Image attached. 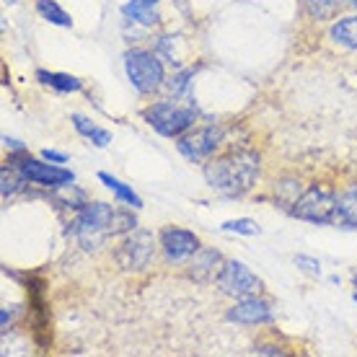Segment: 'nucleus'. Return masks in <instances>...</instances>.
I'll list each match as a JSON object with an SVG mask.
<instances>
[{
	"label": "nucleus",
	"mask_w": 357,
	"mask_h": 357,
	"mask_svg": "<svg viewBox=\"0 0 357 357\" xmlns=\"http://www.w3.org/2000/svg\"><path fill=\"white\" fill-rule=\"evenodd\" d=\"M295 264H298L301 269H305V272H308V275H313V277L321 275V264H319L316 259H311V257H303V254H298V257H295Z\"/></svg>",
	"instance_id": "nucleus-26"
},
{
	"label": "nucleus",
	"mask_w": 357,
	"mask_h": 357,
	"mask_svg": "<svg viewBox=\"0 0 357 357\" xmlns=\"http://www.w3.org/2000/svg\"><path fill=\"white\" fill-rule=\"evenodd\" d=\"M36 81L42 83V86H50V89L60 91V93H75V91L83 89L81 78H75V75H68V73L36 70Z\"/></svg>",
	"instance_id": "nucleus-16"
},
{
	"label": "nucleus",
	"mask_w": 357,
	"mask_h": 357,
	"mask_svg": "<svg viewBox=\"0 0 357 357\" xmlns=\"http://www.w3.org/2000/svg\"><path fill=\"white\" fill-rule=\"evenodd\" d=\"M275 319V313H272V305L267 301H261L257 295H249V298H238L236 305H233L231 311H228V321H236V324H269Z\"/></svg>",
	"instance_id": "nucleus-11"
},
{
	"label": "nucleus",
	"mask_w": 357,
	"mask_h": 357,
	"mask_svg": "<svg viewBox=\"0 0 357 357\" xmlns=\"http://www.w3.org/2000/svg\"><path fill=\"white\" fill-rule=\"evenodd\" d=\"M337 197H340V207H342L340 228H357V184L347 187Z\"/></svg>",
	"instance_id": "nucleus-19"
},
{
	"label": "nucleus",
	"mask_w": 357,
	"mask_h": 357,
	"mask_svg": "<svg viewBox=\"0 0 357 357\" xmlns=\"http://www.w3.org/2000/svg\"><path fill=\"white\" fill-rule=\"evenodd\" d=\"M344 0H305V13L316 21H329L340 13Z\"/></svg>",
	"instance_id": "nucleus-20"
},
{
	"label": "nucleus",
	"mask_w": 357,
	"mask_h": 357,
	"mask_svg": "<svg viewBox=\"0 0 357 357\" xmlns=\"http://www.w3.org/2000/svg\"><path fill=\"white\" fill-rule=\"evenodd\" d=\"M254 352H257V355H282V352L275 349V347H257Z\"/></svg>",
	"instance_id": "nucleus-29"
},
{
	"label": "nucleus",
	"mask_w": 357,
	"mask_h": 357,
	"mask_svg": "<svg viewBox=\"0 0 357 357\" xmlns=\"http://www.w3.org/2000/svg\"><path fill=\"white\" fill-rule=\"evenodd\" d=\"M355 287H357V275H355Z\"/></svg>",
	"instance_id": "nucleus-31"
},
{
	"label": "nucleus",
	"mask_w": 357,
	"mask_h": 357,
	"mask_svg": "<svg viewBox=\"0 0 357 357\" xmlns=\"http://www.w3.org/2000/svg\"><path fill=\"white\" fill-rule=\"evenodd\" d=\"M145 122L163 137H181L195 125L197 112L195 107L178 104V101H155L143 112Z\"/></svg>",
	"instance_id": "nucleus-4"
},
{
	"label": "nucleus",
	"mask_w": 357,
	"mask_h": 357,
	"mask_svg": "<svg viewBox=\"0 0 357 357\" xmlns=\"http://www.w3.org/2000/svg\"><path fill=\"white\" fill-rule=\"evenodd\" d=\"M114 218V207L107 202H89L78 210L73 220V236L86 251H96L104 238H109V225Z\"/></svg>",
	"instance_id": "nucleus-2"
},
{
	"label": "nucleus",
	"mask_w": 357,
	"mask_h": 357,
	"mask_svg": "<svg viewBox=\"0 0 357 357\" xmlns=\"http://www.w3.org/2000/svg\"><path fill=\"white\" fill-rule=\"evenodd\" d=\"M18 174L24 176V181L29 184H36V187H47V189H60L65 184H73L75 181V174L57 163H47L45 161H36V158H24L21 163H16Z\"/></svg>",
	"instance_id": "nucleus-8"
},
{
	"label": "nucleus",
	"mask_w": 357,
	"mask_h": 357,
	"mask_svg": "<svg viewBox=\"0 0 357 357\" xmlns=\"http://www.w3.org/2000/svg\"><path fill=\"white\" fill-rule=\"evenodd\" d=\"M215 285L220 287V293L231 295V298H249V295H257L261 290V280L254 272H251L243 261H225L223 269L215 277Z\"/></svg>",
	"instance_id": "nucleus-7"
},
{
	"label": "nucleus",
	"mask_w": 357,
	"mask_h": 357,
	"mask_svg": "<svg viewBox=\"0 0 357 357\" xmlns=\"http://www.w3.org/2000/svg\"><path fill=\"white\" fill-rule=\"evenodd\" d=\"M205 178L215 192L238 197L249 192L259 178V155L254 151H233L205 163Z\"/></svg>",
	"instance_id": "nucleus-1"
},
{
	"label": "nucleus",
	"mask_w": 357,
	"mask_h": 357,
	"mask_svg": "<svg viewBox=\"0 0 357 357\" xmlns=\"http://www.w3.org/2000/svg\"><path fill=\"white\" fill-rule=\"evenodd\" d=\"M223 257L218 249H207V246H199V249L189 257V277H195L197 282H207V280H215L218 272L223 269Z\"/></svg>",
	"instance_id": "nucleus-12"
},
{
	"label": "nucleus",
	"mask_w": 357,
	"mask_h": 357,
	"mask_svg": "<svg viewBox=\"0 0 357 357\" xmlns=\"http://www.w3.org/2000/svg\"><path fill=\"white\" fill-rule=\"evenodd\" d=\"M347 6H352V8L357 10V0H347Z\"/></svg>",
	"instance_id": "nucleus-30"
},
{
	"label": "nucleus",
	"mask_w": 357,
	"mask_h": 357,
	"mask_svg": "<svg viewBox=\"0 0 357 357\" xmlns=\"http://www.w3.org/2000/svg\"><path fill=\"white\" fill-rule=\"evenodd\" d=\"M153 254H155V238L148 231H130L116 243L114 259L116 264L125 269V272H143L151 264Z\"/></svg>",
	"instance_id": "nucleus-6"
},
{
	"label": "nucleus",
	"mask_w": 357,
	"mask_h": 357,
	"mask_svg": "<svg viewBox=\"0 0 357 357\" xmlns=\"http://www.w3.org/2000/svg\"><path fill=\"white\" fill-rule=\"evenodd\" d=\"M70 119H73V127H75L83 137H89L96 148H107V145L112 143V132H109V130H104V127L93 125V122H91V119H86L83 114H73Z\"/></svg>",
	"instance_id": "nucleus-17"
},
{
	"label": "nucleus",
	"mask_w": 357,
	"mask_h": 357,
	"mask_svg": "<svg viewBox=\"0 0 357 357\" xmlns=\"http://www.w3.org/2000/svg\"><path fill=\"white\" fill-rule=\"evenodd\" d=\"M36 13L54 24V26H63V29H70L73 26V18L60 8V3L57 0H36Z\"/></svg>",
	"instance_id": "nucleus-18"
},
{
	"label": "nucleus",
	"mask_w": 357,
	"mask_h": 357,
	"mask_svg": "<svg viewBox=\"0 0 357 357\" xmlns=\"http://www.w3.org/2000/svg\"><path fill=\"white\" fill-rule=\"evenodd\" d=\"M158 243H161L163 254H166V259L178 264V261H187L197 249H199V238H197L195 233L187 231V228H163L158 233Z\"/></svg>",
	"instance_id": "nucleus-10"
},
{
	"label": "nucleus",
	"mask_w": 357,
	"mask_h": 357,
	"mask_svg": "<svg viewBox=\"0 0 357 357\" xmlns=\"http://www.w3.org/2000/svg\"><path fill=\"white\" fill-rule=\"evenodd\" d=\"M42 155H45L47 161H52V163H65V161H68V153L50 151V148H47V151H42Z\"/></svg>",
	"instance_id": "nucleus-27"
},
{
	"label": "nucleus",
	"mask_w": 357,
	"mask_h": 357,
	"mask_svg": "<svg viewBox=\"0 0 357 357\" xmlns=\"http://www.w3.org/2000/svg\"><path fill=\"white\" fill-rule=\"evenodd\" d=\"M277 192V199H282L285 205H295L298 202V197H301V181H280L275 187Z\"/></svg>",
	"instance_id": "nucleus-24"
},
{
	"label": "nucleus",
	"mask_w": 357,
	"mask_h": 357,
	"mask_svg": "<svg viewBox=\"0 0 357 357\" xmlns=\"http://www.w3.org/2000/svg\"><path fill=\"white\" fill-rule=\"evenodd\" d=\"M293 215L301 220L316 225H337L342 223V207L340 197L324 187H311L305 189L303 195L298 197V202L293 205Z\"/></svg>",
	"instance_id": "nucleus-3"
},
{
	"label": "nucleus",
	"mask_w": 357,
	"mask_h": 357,
	"mask_svg": "<svg viewBox=\"0 0 357 357\" xmlns=\"http://www.w3.org/2000/svg\"><path fill=\"white\" fill-rule=\"evenodd\" d=\"M329 36L334 45L344 47V50H357V13L337 18L329 29Z\"/></svg>",
	"instance_id": "nucleus-15"
},
{
	"label": "nucleus",
	"mask_w": 357,
	"mask_h": 357,
	"mask_svg": "<svg viewBox=\"0 0 357 357\" xmlns=\"http://www.w3.org/2000/svg\"><path fill=\"white\" fill-rule=\"evenodd\" d=\"M98 181L104 184V187L112 192V195L119 199V202H125V205H130L132 210H140L143 207V199L137 197V192H135L130 184H125V181H119L116 176H112V174H107V171H98Z\"/></svg>",
	"instance_id": "nucleus-14"
},
{
	"label": "nucleus",
	"mask_w": 357,
	"mask_h": 357,
	"mask_svg": "<svg viewBox=\"0 0 357 357\" xmlns=\"http://www.w3.org/2000/svg\"><path fill=\"white\" fill-rule=\"evenodd\" d=\"M122 16L140 26H158L161 24V8L158 0H127L122 6Z\"/></svg>",
	"instance_id": "nucleus-13"
},
{
	"label": "nucleus",
	"mask_w": 357,
	"mask_h": 357,
	"mask_svg": "<svg viewBox=\"0 0 357 357\" xmlns=\"http://www.w3.org/2000/svg\"><path fill=\"white\" fill-rule=\"evenodd\" d=\"M54 199L63 202L65 207H75V210H81V207L89 205V202H86V192L78 189L75 184H65V187L54 189Z\"/></svg>",
	"instance_id": "nucleus-21"
},
{
	"label": "nucleus",
	"mask_w": 357,
	"mask_h": 357,
	"mask_svg": "<svg viewBox=\"0 0 357 357\" xmlns=\"http://www.w3.org/2000/svg\"><path fill=\"white\" fill-rule=\"evenodd\" d=\"M220 143H223V130L218 125H207L199 127V130H192V132H184L176 140V148L187 161L199 163L210 158Z\"/></svg>",
	"instance_id": "nucleus-9"
},
{
	"label": "nucleus",
	"mask_w": 357,
	"mask_h": 357,
	"mask_svg": "<svg viewBox=\"0 0 357 357\" xmlns=\"http://www.w3.org/2000/svg\"><path fill=\"white\" fill-rule=\"evenodd\" d=\"M3 145H6V148H13V151H24V145L18 143V140H13V137H8V135H3Z\"/></svg>",
	"instance_id": "nucleus-28"
},
{
	"label": "nucleus",
	"mask_w": 357,
	"mask_h": 357,
	"mask_svg": "<svg viewBox=\"0 0 357 357\" xmlns=\"http://www.w3.org/2000/svg\"><path fill=\"white\" fill-rule=\"evenodd\" d=\"M137 228V220L130 210H114V218H112V225H109V236H122V233H130Z\"/></svg>",
	"instance_id": "nucleus-22"
},
{
	"label": "nucleus",
	"mask_w": 357,
	"mask_h": 357,
	"mask_svg": "<svg viewBox=\"0 0 357 357\" xmlns=\"http://www.w3.org/2000/svg\"><path fill=\"white\" fill-rule=\"evenodd\" d=\"M225 233H238V236H259L261 228L257 225V220H251V218H236V220H225L220 225Z\"/></svg>",
	"instance_id": "nucleus-23"
},
{
	"label": "nucleus",
	"mask_w": 357,
	"mask_h": 357,
	"mask_svg": "<svg viewBox=\"0 0 357 357\" xmlns=\"http://www.w3.org/2000/svg\"><path fill=\"white\" fill-rule=\"evenodd\" d=\"M192 75H195L192 70H181V73H176V75H174V78L169 81V91H171V93H174V96H181V93H187L189 81H192Z\"/></svg>",
	"instance_id": "nucleus-25"
},
{
	"label": "nucleus",
	"mask_w": 357,
	"mask_h": 357,
	"mask_svg": "<svg viewBox=\"0 0 357 357\" xmlns=\"http://www.w3.org/2000/svg\"><path fill=\"white\" fill-rule=\"evenodd\" d=\"M355 301H357V293H355Z\"/></svg>",
	"instance_id": "nucleus-32"
},
{
	"label": "nucleus",
	"mask_w": 357,
	"mask_h": 357,
	"mask_svg": "<svg viewBox=\"0 0 357 357\" xmlns=\"http://www.w3.org/2000/svg\"><path fill=\"white\" fill-rule=\"evenodd\" d=\"M125 73L137 93H153L163 86V65L155 52L148 50H127L125 52Z\"/></svg>",
	"instance_id": "nucleus-5"
}]
</instances>
